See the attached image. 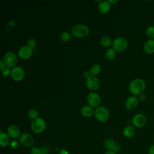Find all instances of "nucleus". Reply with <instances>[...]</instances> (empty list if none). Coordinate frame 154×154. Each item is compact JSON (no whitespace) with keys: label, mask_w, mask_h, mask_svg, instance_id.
Wrapping results in <instances>:
<instances>
[{"label":"nucleus","mask_w":154,"mask_h":154,"mask_svg":"<svg viewBox=\"0 0 154 154\" xmlns=\"http://www.w3.org/2000/svg\"><path fill=\"white\" fill-rule=\"evenodd\" d=\"M146 88V83L141 78L133 79L129 84V90L134 96H138L143 93Z\"/></svg>","instance_id":"nucleus-1"},{"label":"nucleus","mask_w":154,"mask_h":154,"mask_svg":"<svg viewBox=\"0 0 154 154\" xmlns=\"http://www.w3.org/2000/svg\"><path fill=\"white\" fill-rule=\"evenodd\" d=\"M89 32L88 27L82 23L75 25L71 29V34L76 38L85 37L88 35Z\"/></svg>","instance_id":"nucleus-2"},{"label":"nucleus","mask_w":154,"mask_h":154,"mask_svg":"<svg viewBox=\"0 0 154 154\" xmlns=\"http://www.w3.org/2000/svg\"><path fill=\"white\" fill-rule=\"evenodd\" d=\"M95 119L99 122H106L109 117V112L108 109L103 106H100L96 108L94 112Z\"/></svg>","instance_id":"nucleus-3"},{"label":"nucleus","mask_w":154,"mask_h":154,"mask_svg":"<svg viewBox=\"0 0 154 154\" xmlns=\"http://www.w3.org/2000/svg\"><path fill=\"white\" fill-rule=\"evenodd\" d=\"M46 124L44 119L37 117L32 120L31 123V128L32 132L35 134H40L43 132L46 128Z\"/></svg>","instance_id":"nucleus-4"},{"label":"nucleus","mask_w":154,"mask_h":154,"mask_svg":"<svg viewBox=\"0 0 154 154\" xmlns=\"http://www.w3.org/2000/svg\"><path fill=\"white\" fill-rule=\"evenodd\" d=\"M128 46L127 39L123 37H119L114 39L112 48L117 52H123L126 49Z\"/></svg>","instance_id":"nucleus-5"},{"label":"nucleus","mask_w":154,"mask_h":154,"mask_svg":"<svg viewBox=\"0 0 154 154\" xmlns=\"http://www.w3.org/2000/svg\"><path fill=\"white\" fill-rule=\"evenodd\" d=\"M3 61L6 66L8 67H14L17 63V58L14 53L7 52L4 56Z\"/></svg>","instance_id":"nucleus-6"},{"label":"nucleus","mask_w":154,"mask_h":154,"mask_svg":"<svg viewBox=\"0 0 154 154\" xmlns=\"http://www.w3.org/2000/svg\"><path fill=\"white\" fill-rule=\"evenodd\" d=\"M19 142L23 146L29 147L34 144V139L31 134L28 133H23L19 137Z\"/></svg>","instance_id":"nucleus-7"},{"label":"nucleus","mask_w":154,"mask_h":154,"mask_svg":"<svg viewBox=\"0 0 154 154\" xmlns=\"http://www.w3.org/2000/svg\"><path fill=\"white\" fill-rule=\"evenodd\" d=\"M132 123L134 127L142 128L146 124L147 118L144 114L138 113L132 117Z\"/></svg>","instance_id":"nucleus-8"},{"label":"nucleus","mask_w":154,"mask_h":154,"mask_svg":"<svg viewBox=\"0 0 154 154\" xmlns=\"http://www.w3.org/2000/svg\"><path fill=\"white\" fill-rule=\"evenodd\" d=\"M10 76L11 78L16 81L22 80L25 76V72L20 66H15L11 70Z\"/></svg>","instance_id":"nucleus-9"},{"label":"nucleus","mask_w":154,"mask_h":154,"mask_svg":"<svg viewBox=\"0 0 154 154\" xmlns=\"http://www.w3.org/2000/svg\"><path fill=\"white\" fill-rule=\"evenodd\" d=\"M87 100L91 107H98L100 103V97L96 92H91L88 94Z\"/></svg>","instance_id":"nucleus-10"},{"label":"nucleus","mask_w":154,"mask_h":154,"mask_svg":"<svg viewBox=\"0 0 154 154\" xmlns=\"http://www.w3.org/2000/svg\"><path fill=\"white\" fill-rule=\"evenodd\" d=\"M86 85L87 88L91 91L96 90L100 86L99 79L97 77L91 75L86 79Z\"/></svg>","instance_id":"nucleus-11"},{"label":"nucleus","mask_w":154,"mask_h":154,"mask_svg":"<svg viewBox=\"0 0 154 154\" xmlns=\"http://www.w3.org/2000/svg\"><path fill=\"white\" fill-rule=\"evenodd\" d=\"M17 54L19 57L23 60L28 59L32 54V48L28 45L23 46L18 50Z\"/></svg>","instance_id":"nucleus-12"},{"label":"nucleus","mask_w":154,"mask_h":154,"mask_svg":"<svg viewBox=\"0 0 154 154\" xmlns=\"http://www.w3.org/2000/svg\"><path fill=\"white\" fill-rule=\"evenodd\" d=\"M139 100L137 97L135 96H132L127 98L125 102V108L129 111L135 109L138 105Z\"/></svg>","instance_id":"nucleus-13"},{"label":"nucleus","mask_w":154,"mask_h":154,"mask_svg":"<svg viewBox=\"0 0 154 154\" xmlns=\"http://www.w3.org/2000/svg\"><path fill=\"white\" fill-rule=\"evenodd\" d=\"M20 131L19 127L15 125H11L7 128V134L13 139H16L20 137Z\"/></svg>","instance_id":"nucleus-14"},{"label":"nucleus","mask_w":154,"mask_h":154,"mask_svg":"<svg viewBox=\"0 0 154 154\" xmlns=\"http://www.w3.org/2000/svg\"><path fill=\"white\" fill-rule=\"evenodd\" d=\"M143 50L147 54L154 53V40L149 39L143 45Z\"/></svg>","instance_id":"nucleus-15"},{"label":"nucleus","mask_w":154,"mask_h":154,"mask_svg":"<svg viewBox=\"0 0 154 154\" xmlns=\"http://www.w3.org/2000/svg\"><path fill=\"white\" fill-rule=\"evenodd\" d=\"M81 114L85 117H90L94 114V109L93 107L90 105H84L81 109Z\"/></svg>","instance_id":"nucleus-16"},{"label":"nucleus","mask_w":154,"mask_h":154,"mask_svg":"<svg viewBox=\"0 0 154 154\" xmlns=\"http://www.w3.org/2000/svg\"><path fill=\"white\" fill-rule=\"evenodd\" d=\"M98 10L100 13L106 14L110 10V4L107 1H102L98 4Z\"/></svg>","instance_id":"nucleus-17"},{"label":"nucleus","mask_w":154,"mask_h":154,"mask_svg":"<svg viewBox=\"0 0 154 154\" xmlns=\"http://www.w3.org/2000/svg\"><path fill=\"white\" fill-rule=\"evenodd\" d=\"M123 135L126 138H131L135 134V129L134 126H127L123 131Z\"/></svg>","instance_id":"nucleus-18"},{"label":"nucleus","mask_w":154,"mask_h":154,"mask_svg":"<svg viewBox=\"0 0 154 154\" xmlns=\"http://www.w3.org/2000/svg\"><path fill=\"white\" fill-rule=\"evenodd\" d=\"M10 143V137L5 132L0 133V145L1 147H6Z\"/></svg>","instance_id":"nucleus-19"},{"label":"nucleus","mask_w":154,"mask_h":154,"mask_svg":"<svg viewBox=\"0 0 154 154\" xmlns=\"http://www.w3.org/2000/svg\"><path fill=\"white\" fill-rule=\"evenodd\" d=\"M116 144V142L112 138H108L104 142V147L108 150H112Z\"/></svg>","instance_id":"nucleus-20"},{"label":"nucleus","mask_w":154,"mask_h":154,"mask_svg":"<svg viewBox=\"0 0 154 154\" xmlns=\"http://www.w3.org/2000/svg\"><path fill=\"white\" fill-rule=\"evenodd\" d=\"M100 43L102 46H103V47H106V48H108L111 45H112V41L110 37H109L108 36H103L102 37L100 40Z\"/></svg>","instance_id":"nucleus-21"},{"label":"nucleus","mask_w":154,"mask_h":154,"mask_svg":"<svg viewBox=\"0 0 154 154\" xmlns=\"http://www.w3.org/2000/svg\"><path fill=\"white\" fill-rule=\"evenodd\" d=\"M101 71V66L98 64H93L89 70L90 74L93 76L98 75Z\"/></svg>","instance_id":"nucleus-22"},{"label":"nucleus","mask_w":154,"mask_h":154,"mask_svg":"<svg viewBox=\"0 0 154 154\" xmlns=\"http://www.w3.org/2000/svg\"><path fill=\"white\" fill-rule=\"evenodd\" d=\"M116 56V51L112 48H108L105 52V57L109 60H112L114 59Z\"/></svg>","instance_id":"nucleus-23"},{"label":"nucleus","mask_w":154,"mask_h":154,"mask_svg":"<svg viewBox=\"0 0 154 154\" xmlns=\"http://www.w3.org/2000/svg\"><path fill=\"white\" fill-rule=\"evenodd\" d=\"M146 34L149 39L154 40V26H148L146 29Z\"/></svg>","instance_id":"nucleus-24"},{"label":"nucleus","mask_w":154,"mask_h":154,"mask_svg":"<svg viewBox=\"0 0 154 154\" xmlns=\"http://www.w3.org/2000/svg\"><path fill=\"white\" fill-rule=\"evenodd\" d=\"M60 39L63 42H67L71 39V34L66 31L63 32L60 35Z\"/></svg>","instance_id":"nucleus-25"},{"label":"nucleus","mask_w":154,"mask_h":154,"mask_svg":"<svg viewBox=\"0 0 154 154\" xmlns=\"http://www.w3.org/2000/svg\"><path fill=\"white\" fill-rule=\"evenodd\" d=\"M28 117L31 119H35L36 118L38 117V112L37 111V109H34V108H32L31 109L29 110L28 111Z\"/></svg>","instance_id":"nucleus-26"},{"label":"nucleus","mask_w":154,"mask_h":154,"mask_svg":"<svg viewBox=\"0 0 154 154\" xmlns=\"http://www.w3.org/2000/svg\"><path fill=\"white\" fill-rule=\"evenodd\" d=\"M0 69H1L2 75L4 77H7L11 74V70L10 69V67H8L6 66H5L4 67H2Z\"/></svg>","instance_id":"nucleus-27"},{"label":"nucleus","mask_w":154,"mask_h":154,"mask_svg":"<svg viewBox=\"0 0 154 154\" xmlns=\"http://www.w3.org/2000/svg\"><path fill=\"white\" fill-rule=\"evenodd\" d=\"M19 144H20L19 141H18L17 140H13L10 143V147L12 149H16L19 147Z\"/></svg>","instance_id":"nucleus-28"},{"label":"nucleus","mask_w":154,"mask_h":154,"mask_svg":"<svg viewBox=\"0 0 154 154\" xmlns=\"http://www.w3.org/2000/svg\"><path fill=\"white\" fill-rule=\"evenodd\" d=\"M40 151H41V153L42 154H48L49 152V148L48 146L46 145H43L42 146L40 147Z\"/></svg>","instance_id":"nucleus-29"},{"label":"nucleus","mask_w":154,"mask_h":154,"mask_svg":"<svg viewBox=\"0 0 154 154\" xmlns=\"http://www.w3.org/2000/svg\"><path fill=\"white\" fill-rule=\"evenodd\" d=\"M31 154H42L40 148L37 147H32L30 150Z\"/></svg>","instance_id":"nucleus-30"},{"label":"nucleus","mask_w":154,"mask_h":154,"mask_svg":"<svg viewBox=\"0 0 154 154\" xmlns=\"http://www.w3.org/2000/svg\"><path fill=\"white\" fill-rule=\"evenodd\" d=\"M36 45V41L34 38H30L28 41V46L31 47V48H33Z\"/></svg>","instance_id":"nucleus-31"},{"label":"nucleus","mask_w":154,"mask_h":154,"mask_svg":"<svg viewBox=\"0 0 154 154\" xmlns=\"http://www.w3.org/2000/svg\"><path fill=\"white\" fill-rule=\"evenodd\" d=\"M146 95L143 93L138 96V99L141 102H144L146 100Z\"/></svg>","instance_id":"nucleus-32"},{"label":"nucleus","mask_w":154,"mask_h":154,"mask_svg":"<svg viewBox=\"0 0 154 154\" xmlns=\"http://www.w3.org/2000/svg\"><path fill=\"white\" fill-rule=\"evenodd\" d=\"M148 153L149 154H154V144H152L149 149H148Z\"/></svg>","instance_id":"nucleus-33"},{"label":"nucleus","mask_w":154,"mask_h":154,"mask_svg":"<svg viewBox=\"0 0 154 154\" xmlns=\"http://www.w3.org/2000/svg\"><path fill=\"white\" fill-rule=\"evenodd\" d=\"M112 151H114L115 153H119L120 151V147L117 144L116 145V146L114 147V149H113V150H112Z\"/></svg>","instance_id":"nucleus-34"},{"label":"nucleus","mask_w":154,"mask_h":154,"mask_svg":"<svg viewBox=\"0 0 154 154\" xmlns=\"http://www.w3.org/2000/svg\"><path fill=\"white\" fill-rule=\"evenodd\" d=\"M58 154H69V152L67 150L65 149H62L58 151Z\"/></svg>","instance_id":"nucleus-35"},{"label":"nucleus","mask_w":154,"mask_h":154,"mask_svg":"<svg viewBox=\"0 0 154 154\" xmlns=\"http://www.w3.org/2000/svg\"><path fill=\"white\" fill-rule=\"evenodd\" d=\"M91 75L90 74V72L89 71H85L84 73H83V76L87 79L88 78H89Z\"/></svg>","instance_id":"nucleus-36"},{"label":"nucleus","mask_w":154,"mask_h":154,"mask_svg":"<svg viewBox=\"0 0 154 154\" xmlns=\"http://www.w3.org/2000/svg\"><path fill=\"white\" fill-rule=\"evenodd\" d=\"M108 2V3L110 4H116V3H117V2H118V1L117 0H114V1H112V0H109V1H107Z\"/></svg>","instance_id":"nucleus-37"},{"label":"nucleus","mask_w":154,"mask_h":154,"mask_svg":"<svg viewBox=\"0 0 154 154\" xmlns=\"http://www.w3.org/2000/svg\"><path fill=\"white\" fill-rule=\"evenodd\" d=\"M104 154H116V153H115L114 151L112 150H108L107 152H106Z\"/></svg>","instance_id":"nucleus-38"},{"label":"nucleus","mask_w":154,"mask_h":154,"mask_svg":"<svg viewBox=\"0 0 154 154\" xmlns=\"http://www.w3.org/2000/svg\"><path fill=\"white\" fill-rule=\"evenodd\" d=\"M8 24H9L10 26H14V25H15V22H14L13 20H11V21L8 23Z\"/></svg>","instance_id":"nucleus-39"}]
</instances>
